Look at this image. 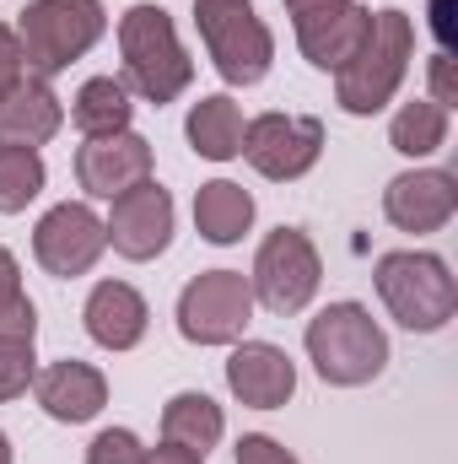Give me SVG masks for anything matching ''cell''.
Returning a JSON list of instances; mask_svg holds the SVG:
<instances>
[{
	"mask_svg": "<svg viewBox=\"0 0 458 464\" xmlns=\"http://www.w3.org/2000/svg\"><path fill=\"white\" fill-rule=\"evenodd\" d=\"M410 54H415V22L394 5L372 11V27H367V44L356 49V60L335 71V103L356 119H372L394 103V92L405 87V71H410Z\"/></svg>",
	"mask_w": 458,
	"mask_h": 464,
	"instance_id": "6da1fadb",
	"label": "cell"
},
{
	"mask_svg": "<svg viewBox=\"0 0 458 464\" xmlns=\"http://www.w3.org/2000/svg\"><path fill=\"white\" fill-rule=\"evenodd\" d=\"M119 54H124V87H135L146 103H173L195 82V60L178 44V27L162 5L140 0L119 16Z\"/></svg>",
	"mask_w": 458,
	"mask_h": 464,
	"instance_id": "7a4b0ae2",
	"label": "cell"
},
{
	"mask_svg": "<svg viewBox=\"0 0 458 464\" xmlns=\"http://www.w3.org/2000/svg\"><path fill=\"white\" fill-rule=\"evenodd\" d=\"M372 281H377L383 308H388L405 330H415V335H437V330L458 314V281H453V270H448L443 254L394 248V254L377 259Z\"/></svg>",
	"mask_w": 458,
	"mask_h": 464,
	"instance_id": "3957f363",
	"label": "cell"
},
{
	"mask_svg": "<svg viewBox=\"0 0 458 464\" xmlns=\"http://www.w3.org/2000/svg\"><path fill=\"white\" fill-rule=\"evenodd\" d=\"M308 356L324 383L335 389H361L388 367V335L361 303H329L319 319H308Z\"/></svg>",
	"mask_w": 458,
	"mask_h": 464,
	"instance_id": "277c9868",
	"label": "cell"
},
{
	"mask_svg": "<svg viewBox=\"0 0 458 464\" xmlns=\"http://www.w3.org/2000/svg\"><path fill=\"white\" fill-rule=\"evenodd\" d=\"M109 33V11L103 0H33L16 16V44L33 76H60L65 65H76L98 38Z\"/></svg>",
	"mask_w": 458,
	"mask_h": 464,
	"instance_id": "5b68a950",
	"label": "cell"
},
{
	"mask_svg": "<svg viewBox=\"0 0 458 464\" xmlns=\"http://www.w3.org/2000/svg\"><path fill=\"white\" fill-rule=\"evenodd\" d=\"M200 44L227 87H259L275 60V33L253 11V0H195Z\"/></svg>",
	"mask_w": 458,
	"mask_h": 464,
	"instance_id": "8992f818",
	"label": "cell"
},
{
	"mask_svg": "<svg viewBox=\"0 0 458 464\" xmlns=\"http://www.w3.org/2000/svg\"><path fill=\"white\" fill-rule=\"evenodd\" d=\"M319 281H324V259H319L313 237L302 227H275L259 243L248 286H253V303H264L270 314H281V319L302 314L313 303Z\"/></svg>",
	"mask_w": 458,
	"mask_h": 464,
	"instance_id": "52a82bcc",
	"label": "cell"
},
{
	"mask_svg": "<svg viewBox=\"0 0 458 464\" xmlns=\"http://www.w3.org/2000/svg\"><path fill=\"white\" fill-rule=\"evenodd\" d=\"M253 319V286L243 270H205L178 292V335L189 346H237Z\"/></svg>",
	"mask_w": 458,
	"mask_h": 464,
	"instance_id": "ba28073f",
	"label": "cell"
},
{
	"mask_svg": "<svg viewBox=\"0 0 458 464\" xmlns=\"http://www.w3.org/2000/svg\"><path fill=\"white\" fill-rule=\"evenodd\" d=\"M259 179L291 184L324 157V124L313 114H259L243 124V151Z\"/></svg>",
	"mask_w": 458,
	"mask_h": 464,
	"instance_id": "9c48e42d",
	"label": "cell"
},
{
	"mask_svg": "<svg viewBox=\"0 0 458 464\" xmlns=\"http://www.w3.org/2000/svg\"><path fill=\"white\" fill-rule=\"evenodd\" d=\"M109 248V232H103V217L81 200H65L54 211H43V222L33 227V259L60 276V281H76L87 276Z\"/></svg>",
	"mask_w": 458,
	"mask_h": 464,
	"instance_id": "30bf717a",
	"label": "cell"
},
{
	"mask_svg": "<svg viewBox=\"0 0 458 464\" xmlns=\"http://www.w3.org/2000/svg\"><path fill=\"white\" fill-rule=\"evenodd\" d=\"M109 243H114V254L124 259H135V265H146V259H157L167 243H173V195L162 189V184H135V189H124L114 200V211H109Z\"/></svg>",
	"mask_w": 458,
	"mask_h": 464,
	"instance_id": "8fae6325",
	"label": "cell"
},
{
	"mask_svg": "<svg viewBox=\"0 0 458 464\" xmlns=\"http://www.w3.org/2000/svg\"><path fill=\"white\" fill-rule=\"evenodd\" d=\"M151 179V140L135 130H114V135H92L76 151V184L92 200H119L124 189Z\"/></svg>",
	"mask_w": 458,
	"mask_h": 464,
	"instance_id": "7c38bea8",
	"label": "cell"
},
{
	"mask_svg": "<svg viewBox=\"0 0 458 464\" xmlns=\"http://www.w3.org/2000/svg\"><path fill=\"white\" fill-rule=\"evenodd\" d=\"M458 211V179L443 168H410L399 179H388L383 189V217L399 232H443Z\"/></svg>",
	"mask_w": 458,
	"mask_h": 464,
	"instance_id": "4fadbf2b",
	"label": "cell"
},
{
	"mask_svg": "<svg viewBox=\"0 0 458 464\" xmlns=\"http://www.w3.org/2000/svg\"><path fill=\"white\" fill-rule=\"evenodd\" d=\"M227 389L248 411H281L297 394V367L291 356L270 341H243L227 356Z\"/></svg>",
	"mask_w": 458,
	"mask_h": 464,
	"instance_id": "5bb4252c",
	"label": "cell"
},
{
	"mask_svg": "<svg viewBox=\"0 0 458 464\" xmlns=\"http://www.w3.org/2000/svg\"><path fill=\"white\" fill-rule=\"evenodd\" d=\"M65 124V109L54 98V87L33 71H22L11 87H0V146H49Z\"/></svg>",
	"mask_w": 458,
	"mask_h": 464,
	"instance_id": "9a60e30c",
	"label": "cell"
},
{
	"mask_svg": "<svg viewBox=\"0 0 458 464\" xmlns=\"http://www.w3.org/2000/svg\"><path fill=\"white\" fill-rule=\"evenodd\" d=\"M33 394H38V405H43L49 421L81 427V421H92V416L109 405V378H103L92 362L65 356V362H49V367L33 378Z\"/></svg>",
	"mask_w": 458,
	"mask_h": 464,
	"instance_id": "2e32d148",
	"label": "cell"
},
{
	"mask_svg": "<svg viewBox=\"0 0 458 464\" xmlns=\"http://www.w3.org/2000/svg\"><path fill=\"white\" fill-rule=\"evenodd\" d=\"M291 27H297V49L308 54V65H319V71H345V65L356 60V49L367 44L372 11L356 5V0H345L335 11H313V16H302V22H291Z\"/></svg>",
	"mask_w": 458,
	"mask_h": 464,
	"instance_id": "e0dca14e",
	"label": "cell"
},
{
	"mask_svg": "<svg viewBox=\"0 0 458 464\" xmlns=\"http://www.w3.org/2000/svg\"><path fill=\"white\" fill-rule=\"evenodd\" d=\"M81 319H87V335L103 351H135L146 341L151 308H146V297L129 281H98L87 308H81Z\"/></svg>",
	"mask_w": 458,
	"mask_h": 464,
	"instance_id": "ac0fdd59",
	"label": "cell"
},
{
	"mask_svg": "<svg viewBox=\"0 0 458 464\" xmlns=\"http://www.w3.org/2000/svg\"><path fill=\"white\" fill-rule=\"evenodd\" d=\"M222 432H227V416H222V405L211 400V394H200V389H184V394H173L167 405H162V443H178V449H189V454H211L216 443H222Z\"/></svg>",
	"mask_w": 458,
	"mask_h": 464,
	"instance_id": "d6986e66",
	"label": "cell"
},
{
	"mask_svg": "<svg viewBox=\"0 0 458 464\" xmlns=\"http://www.w3.org/2000/svg\"><path fill=\"white\" fill-rule=\"evenodd\" d=\"M195 227H200L205 243H216V248L237 243L243 232L253 227V195L243 184H232V179L200 184V195H195Z\"/></svg>",
	"mask_w": 458,
	"mask_h": 464,
	"instance_id": "ffe728a7",
	"label": "cell"
},
{
	"mask_svg": "<svg viewBox=\"0 0 458 464\" xmlns=\"http://www.w3.org/2000/svg\"><path fill=\"white\" fill-rule=\"evenodd\" d=\"M184 135H189V146H195L205 162H232V157L243 151V109L232 103L227 92H211V98H200V103L189 109Z\"/></svg>",
	"mask_w": 458,
	"mask_h": 464,
	"instance_id": "44dd1931",
	"label": "cell"
},
{
	"mask_svg": "<svg viewBox=\"0 0 458 464\" xmlns=\"http://www.w3.org/2000/svg\"><path fill=\"white\" fill-rule=\"evenodd\" d=\"M129 114H135V103H129V87L119 82V76H92V82H81V92L71 98V124L92 140V135H114V130H129Z\"/></svg>",
	"mask_w": 458,
	"mask_h": 464,
	"instance_id": "7402d4cb",
	"label": "cell"
},
{
	"mask_svg": "<svg viewBox=\"0 0 458 464\" xmlns=\"http://www.w3.org/2000/svg\"><path fill=\"white\" fill-rule=\"evenodd\" d=\"M388 146L399 157H432V151H443L448 146V109L432 103V98H410L394 114V124H388Z\"/></svg>",
	"mask_w": 458,
	"mask_h": 464,
	"instance_id": "603a6c76",
	"label": "cell"
},
{
	"mask_svg": "<svg viewBox=\"0 0 458 464\" xmlns=\"http://www.w3.org/2000/svg\"><path fill=\"white\" fill-rule=\"evenodd\" d=\"M43 157L27 151V146H0V217H16L27 211L38 195H43Z\"/></svg>",
	"mask_w": 458,
	"mask_h": 464,
	"instance_id": "cb8c5ba5",
	"label": "cell"
},
{
	"mask_svg": "<svg viewBox=\"0 0 458 464\" xmlns=\"http://www.w3.org/2000/svg\"><path fill=\"white\" fill-rule=\"evenodd\" d=\"M0 335L5 341H33L38 335V314L22 292V265L11 248H0Z\"/></svg>",
	"mask_w": 458,
	"mask_h": 464,
	"instance_id": "d4e9b609",
	"label": "cell"
},
{
	"mask_svg": "<svg viewBox=\"0 0 458 464\" xmlns=\"http://www.w3.org/2000/svg\"><path fill=\"white\" fill-rule=\"evenodd\" d=\"M33 378H38L33 341H5V335H0V405H5V400H22Z\"/></svg>",
	"mask_w": 458,
	"mask_h": 464,
	"instance_id": "484cf974",
	"label": "cell"
},
{
	"mask_svg": "<svg viewBox=\"0 0 458 464\" xmlns=\"http://www.w3.org/2000/svg\"><path fill=\"white\" fill-rule=\"evenodd\" d=\"M87 464H146V449L129 427H109L87 443Z\"/></svg>",
	"mask_w": 458,
	"mask_h": 464,
	"instance_id": "4316f807",
	"label": "cell"
},
{
	"mask_svg": "<svg viewBox=\"0 0 458 464\" xmlns=\"http://www.w3.org/2000/svg\"><path fill=\"white\" fill-rule=\"evenodd\" d=\"M237 464H297V454L264 432H248V438H237Z\"/></svg>",
	"mask_w": 458,
	"mask_h": 464,
	"instance_id": "83f0119b",
	"label": "cell"
},
{
	"mask_svg": "<svg viewBox=\"0 0 458 464\" xmlns=\"http://www.w3.org/2000/svg\"><path fill=\"white\" fill-rule=\"evenodd\" d=\"M432 103H443V109H453V103H458L453 54H448V49H437V54H432Z\"/></svg>",
	"mask_w": 458,
	"mask_h": 464,
	"instance_id": "f1b7e54d",
	"label": "cell"
},
{
	"mask_svg": "<svg viewBox=\"0 0 458 464\" xmlns=\"http://www.w3.org/2000/svg\"><path fill=\"white\" fill-rule=\"evenodd\" d=\"M22 71H27V60H22L16 27H5V22H0V87H11V82H16Z\"/></svg>",
	"mask_w": 458,
	"mask_h": 464,
	"instance_id": "f546056e",
	"label": "cell"
},
{
	"mask_svg": "<svg viewBox=\"0 0 458 464\" xmlns=\"http://www.w3.org/2000/svg\"><path fill=\"white\" fill-rule=\"evenodd\" d=\"M146 464H205V459L178 449V443H162V449H146Z\"/></svg>",
	"mask_w": 458,
	"mask_h": 464,
	"instance_id": "4dcf8cb0",
	"label": "cell"
},
{
	"mask_svg": "<svg viewBox=\"0 0 458 464\" xmlns=\"http://www.w3.org/2000/svg\"><path fill=\"white\" fill-rule=\"evenodd\" d=\"M432 33L443 49H453V16H448V0H432Z\"/></svg>",
	"mask_w": 458,
	"mask_h": 464,
	"instance_id": "1f68e13d",
	"label": "cell"
},
{
	"mask_svg": "<svg viewBox=\"0 0 458 464\" xmlns=\"http://www.w3.org/2000/svg\"><path fill=\"white\" fill-rule=\"evenodd\" d=\"M335 5H345V0H286V16L302 22V16H313V11H335Z\"/></svg>",
	"mask_w": 458,
	"mask_h": 464,
	"instance_id": "d6a6232c",
	"label": "cell"
},
{
	"mask_svg": "<svg viewBox=\"0 0 458 464\" xmlns=\"http://www.w3.org/2000/svg\"><path fill=\"white\" fill-rule=\"evenodd\" d=\"M0 464H11V438L0 432Z\"/></svg>",
	"mask_w": 458,
	"mask_h": 464,
	"instance_id": "836d02e7",
	"label": "cell"
}]
</instances>
